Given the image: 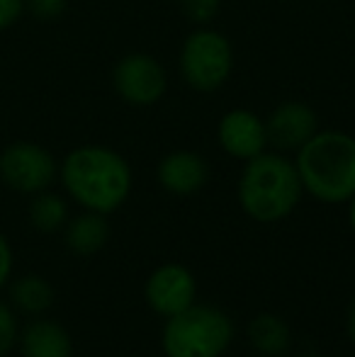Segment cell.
Instances as JSON below:
<instances>
[{
  "label": "cell",
  "instance_id": "6da1fadb",
  "mask_svg": "<svg viewBox=\"0 0 355 357\" xmlns=\"http://www.w3.org/2000/svg\"><path fill=\"white\" fill-rule=\"evenodd\" d=\"M59 173L66 192L88 212H117L132 192L127 158L107 146H78L63 158Z\"/></svg>",
  "mask_w": 355,
  "mask_h": 357
},
{
  "label": "cell",
  "instance_id": "7a4b0ae2",
  "mask_svg": "<svg viewBox=\"0 0 355 357\" xmlns=\"http://www.w3.org/2000/svg\"><path fill=\"white\" fill-rule=\"evenodd\" d=\"M304 192L324 204H343L355 195V137L336 129L317 132L297 151Z\"/></svg>",
  "mask_w": 355,
  "mask_h": 357
},
{
  "label": "cell",
  "instance_id": "3957f363",
  "mask_svg": "<svg viewBox=\"0 0 355 357\" xmlns=\"http://www.w3.org/2000/svg\"><path fill=\"white\" fill-rule=\"evenodd\" d=\"M302 192L297 165L282 153L263 151L261 155L246 160V168L239 178V204L261 224H275L292 214Z\"/></svg>",
  "mask_w": 355,
  "mask_h": 357
},
{
  "label": "cell",
  "instance_id": "277c9868",
  "mask_svg": "<svg viewBox=\"0 0 355 357\" xmlns=\"http://www.w3.org/2000/svg\"><path fill=\"white\" fill-rule=\"evenodd\" d=\"M166 357H222L234 340V324L222 309L192 304L163 328Z\"/></svg>",
  "mask_w": 355,
  "mask_h": 357
},
{
  "label": "cell",
  "instance_id": "5b68a950",
  "mask_svg": "<svg viewBox=\"0 0 355 357\" xmlns=\"http://www.w3.org/2000/svg\"><path fill=\"white\" fill-rule=\"evenodd\" d=\"M234 68V49L222 32L199 27L183 42L180 73L197 93H214L229 80Z\"/></svg>",
  "mask_w": 355,
  "mask_h": 357
},
{
  "label": "cell",
  "instance_id": "8992f818",
  "mask_svg": "<svg viewBox=\"0 0 355 357\" xmlns=\"http://www.w3.org/2000/svg\"><path fill=\"white\" fill-rule=\"evenodd\" d=\"M59 173L54 155L44 146L32 142H15L0 153V180L10 190L22 195H37L49 190Z\"/></svg>",
  "mask_w": 355,
  "mask_h": 357
},
{
  "label": "cell",
  "instance_id": "52a82bcc",
  "mask_svg": "<svg viewBox=\"0 0 355 357\" xmlns=\"http://www.w3.org/2000/svg\"><path fill=\"white\" fill-rule=\"evenodd\" d=\"M112 83L117 95L134 107H151L166 95L168 78L161 61L151 54H127L117 61L112 71Z\"/></svg>",
  "mask_w": 355,
  "mask_h": 357
},
{
  "label": "cell",
  "instance_id": "ba28073f",
  "mask_svg": "<svg viewBox=\"0 0 355 357\" xmlns=\"http://www.w3.org/2000/svg\"><path fill=\"white\" fill-rule=\"evenodd\" d=\"M197 296V284L190 275L188 268L178 263H166L151 273L146 282V301L156 314L171 316L185 311L188 306L195 304Z\"/></svg>",
  "mask_w": 355,
  "mask_h": 357
},
{
  "label": "cell",
  "instance_id": "9c48e42d",
  "mask_svg": "<svg viewBox=\"0 0 355 357\" xmlns=\"http://www.w3.org/2000/svg\"><path fill=\"white\" fill-rule=\"evenodd\" d=\"M319 132V117L307 102L287 100L278 105L266 119L268 146L278 151H299Z\"/></svg>",
  "mask_w": 355,
  "mask_h": 357
},
{
  "label": "cell",
  "instance_id": "30bf717a",
  "mask_svg": "<svg viewBox=\"0 0 355 357\" xmlns=\"http://www.w3.org/2000/svg\"><path fill=\"white\" fill-rule=\"evenodd\" d=\"M219 146L227 151L232 158L251 160L261 155L268 146L266 119H261L251 109H232L222 117L217 127Z\"/></svg>",
  "mask_w": 355,
  "mask_h": 357
},
{
  "label": "cell",
  "instance_id": "8fae6325",
  "mask_svg": "<svg viewBox=\"0 0 355 357\" xmlns=\"http://www.w3.org/2000/svg\"><path fill=\"white\" fill-rule=\"evenodd\" d=\"M156 178L166 192L188 197V195L199 192L207 185L209 165L195 151H173L158 163Z\"/></svg>",
  "mask_w": 355,
  "mask_h": 357
},
{
  "label": "cell",
  "instance_id": "7c38bea8",
  "mask_svg": "<svg viewBox=\"0 0 355 357\" xmlns=\"http://www.w3.org/2000/svg\"><path fill=\"white\" fill-rule=\"evenodd\" d=\"M22 357H73V343L68 331L52 319H34L20 331Z\"/></svg>",
  "mask_w": 355,
  "mask_h": 357
},
{
  "label": "cell",
  "instance_id": "4fadbf2b",
  "mask_svg": "<svg viewBox=\"0 0 355 357\" xmlns=\"http://www.w3.org/2000/svg\"><path fill=\"white\" fill-rule=\"evenodd\" d=\"M109 241L107 216L98 212H83L66 221V245L76 255H95Z\"/></svg>",
  "mask_w": 355,
  "mask_h": 357
},
{
  "label": "cell",
  "instance_id": "5bb4252c",
  "mask_svg": "<svg viewBox=\"0 0 355 357\" xmlns=\"http://www.w3.org/2000/svg\"><path fill=\"white\" fill-rule=\"evenodd\" d=\"M54 287L42 275H22L10 282V306L20 314L42 316L54 304Z\"/></svg>",
  "mask_w": 355,
  "mask_h": 357
},
{
  "label": "cell",
  "instance_id": "9a60e30c",
  "mask_svg": "<svg viewBox=\"0 0 355 357\" xmlns=\"http://www.w3.org/2000/svg\"><path fill=\"white\" fill-rule=\"evenodd\" d=\"M248 340L266 357H280L289 348V328L280 316L261 314L248 324Z\"/></svg>",
  "mask_w": 355,
  "mask_h": 357
},
{
  "label": "cell",
  "instance_id": "2e32d148",
  "mask_svg": "<svg viewBox=\"0 0 355 357\" xmlns=\"http://www.w3.org/2000/svg\"><path fill=\"white\" fill-rule=\"evenodd\" d=\"M29 221L42 234H56L68 221V204L54 192H37L29 202Z\"/></svg>",
  "mask_w": 355,
  "mask_h": 357
},
{
  "label": "cell",
  "instance_id": "e0dca14e",
  "mask_svg": "<svg viewBox=\"0 0 355 357\" xmlns=\"http://www.w3.org/2000/svg\"><path fill=\"white\" fill-rule=\"evenodd\" d=\"M20 326H17V311L10 304L0 301V357H5L17 345Z\"/></svg>",
  "mask_w": 355,
  "mask_h": 357
},
{
  "label": "cell",
  "instance_id": "ac0fdd59",
  "mask_svg": "<svg viewBox=\"0 0 355 357\" xmlns=\"http://www.w3.org/2000/svg\"><path fill=\"white\" fill-rule=\"evenodd\" d=\"M180 10L190 22L199 24H209L222 10V0H180Z\"/></svg>",
  "mask_w": 355,
  "mask_h": 357
},
{
  "label": "cell",
  "instance_id": "d6986e66",
  "mask_svg": "<svg viewBox=\"0 0 355 357\" xmlns=\"http://www.w3.org/2000/svg\"><path fill=\"white\" fill-rule=\"evenodd\" d=\"M68 8V0H24V10L34 15L42 22L59 20Z\"/></svg>",
  "mask_w": 355,
  "mask_h": 357
},
{
  "label": "cell",
  "instance_id": "ffe728a7",
  "mask_svg": "<svg viewBox=\"0 0 355 357\" xmlns=\"http://www.w3.org/2000/svg\"><path fill=\"white\" fill-rule=\"evenodd\" d=\"M24 13V0H0V32L13 27Z\"/></svg>",
  "mask_w": 355,
  "mask_h": 357
},
{
  "label": "cell",
  "instance_id": "44dd1931",
  "mask_svg": "<svg viewBox=\"0 0 355 357\" xmlns=\"http://www.w3.org/2000/svg\"><path fill=\"white\" fill-rule=\"evenodd\" d=\"M10 275H13V248L10 241L0 234V287L10 282Z\"/></svg>",
  "mask_w": 355,
  "mask_h": 357
},
{
  "label": "cell",
  "instance_id": "7402d4cb",
  "mask_svg": "<svg viewBox=\"0 0 355 357\" xmlns=\"http://www.w3.org/2000/svg\"><path fill=\"white\" fill-rule=\"evenodd\" d=\"M346 328H348V338H351V343L355 345V299H353L351 309H348V324H346Z\"/></svg>",
  "mask_w": 355,
  "mask_h": 357
},
{
  "label": "cell",
  "instance_id": "603a6c76",
  "mask_svg": "<svg viewBox=\"0 0 355 357\" xmlns=\"http://www.w3.org/2000/svg\"><path fill=\"white\" fill-rule=\"evenodd\" d=\"M348 221H351V229L355 234V195L351 199H348Z\"/></svg>",
  "mask_w": 355,
  "mask_h": 357
},
{
  "label": "cell",
  "instance_id": "cb8c5ba5",
  "mask_svg": "<svg viewBox=\"0 0 355 357\" xmlns=\"http://www.w3.org/2000/svg\"><path fill=\"white\" fill-rule=\"evenodd\" d=\"M314 357H317V355H314Z\"/></svg>",
  "mask_w": 355,
  "mask_h": 357
}]
</instances>
